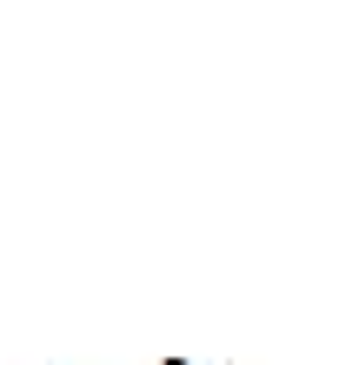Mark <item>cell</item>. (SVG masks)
I'll list each match as a JSON object with an SVG mask.
<instances>
[{"label":"cell","mask_w":359,"mask_h":365,"mask_svg":"<svg viewBox=\"0 0 359 365\" xmlns=\"http://www.w3.org/2000/svg\"><path fill=\"white\" fill-rule=\"evenodd\" d=\"M166 365H186V359H166Z\"/></svg>","instance_id":"1"}]
</instances>
